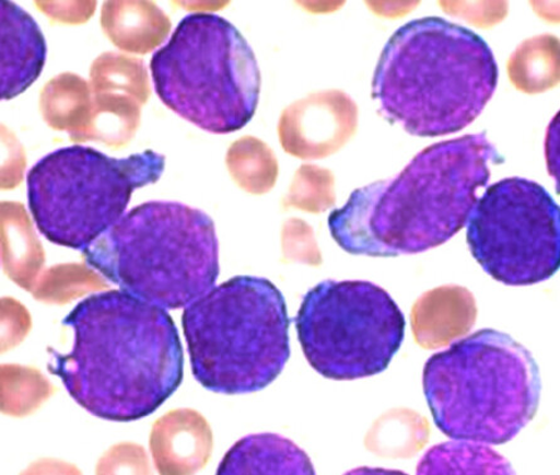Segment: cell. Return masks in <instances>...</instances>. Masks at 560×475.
<instances>
[{"label":"cell","mask_w":560,"mask_h":475,"mask_svg":"<svg viewBox=\"0 0 560 475\" xmlns=\"http://www.w3.org/2000/svg\"><path fill=\"white\" fill-rule=\"evenodd\" d=\"M70 354L52 349L48 371L93 417L129 422L154 414L180 387L184 352L163 308L124 291L92 294L63 320Z\"/></svg>","instance_id":"1"},{"label":"cell","mask_w":560,"mask_h":475,"mask_svg":"<svg viewBox=\"0 0 560 475\" xmlns=\"http://www.w3.org/2000/svg\"><path fill=\"white\" fill-rule=\"evenodd\" d=\"M504 159L487 132L434 143L393 179L354 190L328 218L339 247L369 257H398L440 247L459 233Z\"/></svg>","instance_id":"2"},{"label":"cell","mask_w":560,"mask_h":475,"mask_svg":"<svg viewBox=\"0 0 560 475\" xmlns=\"http://www.w3.org/2000/svg\"><path fill=\"white\" fill-rule=\"evenodd\" d=\"M494 54L479 34L439 16L398 28L382 50L372 97L387 120L420 138L459 132L498 86Z\"/></svg>","instance_id":"3"},{"label":"cell","mask_w":560,"mask_h":475,"mask_svg":"<svg viewBox=\"0 0 560 475\" xmlns=\"http://www.w3.org/2000/svg\"><path fill=\"white\" fill-rule=\"evenodd\" d=\"M422 385L441 432L487 445H502L520 435L536 417L541 392L532 352L491 328L432 355Z\"/></svg>","instance_id":"4"},{"label":"cell","mask_w":560,"mask_h":475,"mask_svg":"<svg viewBox=\"0 0 560 475\" xmlns=\"http://www.w3.org/2000/svg\"><path fill=\"white\" fill-rule=\"evenodd\" d=\"M82 256L121 291L165 310L185 309L220 274L213 219L177 201H148L127 211Z\"/></svg>","instance_id":"5"},{"label":"cell","mask_w":560,"mask_h":475,"mask_svg":"<svg viewBox=\"0 0 560 475\" xmlns=\"http://www.w3.org/2000/svg\"><path fill=\"white\" fill-rule=\"evenodd\" d=\"M192 375L217 394L260 392L291 358L282 292L266 278L237 276L214 286L183 313Z\"/></svg>","instance_id":"6"},{"label":"cell","mask_w":560,"mask_h":475,"mask_svg":"<svg viewBox=\"0 0 560 475\" xmlns=\"http://www.w3.org/2000/svg\"><path fill=\"white\" fill-rule=\"evenodd\" d=\"M150 71L163 104L203 131H240L257 112L261 79L256 55L223 16L186 15L152 56Z\"/></svg>","instance_id":"7"},{"label":"cell","mask_w":560,"mask_h":475,"mask_svg":"<svg viewBox=\"0 0 560 475\" xmlns=\"http://www.w3.org/2000/svg\"><path fill=\"white\" fill-rule=\"evenodd\" d=\"M164 170L165 157L152 150L117 159L88 147L58 149L30 170L31 215L47 241L83 252L124 217L133 192L159 182Z\"/></svg>","instance_id":"8"},{"label":"cell","mask_w":560,"mask_h":475,"mask_svg":"<svg viewBox=\"0 0 560 475\" xmlns=\"http://www.w3.org/2000/svg\"><path fill=\"white\" fill-rule=\"evenodd\" d=\"M295 328L312 369L329 380L351 381L388 368L401 349L406 320L384 288L328 279L304 296Z\"/></svg>","instance_id":"9"},{"label":"cell","mask_w":560,"mask_h":475,"mask_svg":"<svg viewBox=\"0 0 560 475\" xmlns=\"http://www.w3.org/2000/svg\"><path fill=\"white\" fill-rule=\"evenodd\" d=\"M472 257L495 281L533 286L560 265V210L545 186L508 177L483 192L466 223Z\"/></svg>","instance_id":"10"},{"label":"cell","mask_w":560,"mask_h":475,"mask_svg":"<svg viewBox=\"0 0 560 475\" xmlns=\"http://www.w3.org/2000/svg\"><path fill=\"white\" fill-rule=\"evenodd\" d=\"M359 108L345 92L312 93L288 107L279 123L283 149L302 160L326 159L353 138Z\"/></svg>","instance_id":"11"},{"label":"cell","mask_w":560,"mask_h":475,"mask_svg":"<svg viewBox=\"0 0 560 475\" xmlns=\"http://www.w3.org/2000/svg\"><path fill=\"white\" fill-rule=\"evenodd\" d=\"M2 99L27 91L44 71L47 44L33 16L13 2H2Z\"/></svg>","instance_id":"12"},{"label":"cell","mask_w":560,"mask_h":475,"mask_svg":"<svg viewBox=\"0 0 560 475\" xmlns=\"http://www.w3.org/2000/svg\"><path fill=\"white\" fill-rule=\"evenodd\" d=\"M150 447L161 474H191L208 463L213 435L199 413L174 410L155 422Z\"/></svg>","instance_id":"13"},{"label":"cell","mask_w":560,"mask_h":475,"mask_svg":"<svg viewBox=\"0 0 560 475\" xmlns=\"http://www.w3.org/2000/svg\"><path fill=\"white\" fill-rule=\"evenodd\" d=\"M477 317L474 297L464 287L447 286L428 292L416 302L412 324L416 341L425 349L444 346L468 333Z\"/></svg>","instance_id":"14"},{"label":"cell","mask_w":560,"mask_h":475,"mask_svg":"<svg viewBox=\"0 0 560 475\" xmlns=\"http://www.w3.org/2000/svg\"><path fill=\"white\" fill-rule=\"evenodd\" d=\"M310 456L290 439L278 435H252L237 441L218 474H314Z\"/></svg>","instance_id":"15"},{"label":"cell","mask_w":560,"mask_h":475,"mask_svg":"<svg viewBox=\"0 0 560 475\" xmlns=\"http://www.w3.org/2000/svg\"><path fill=\"white\" fill-rule=\"evenodd\" d=\"M509 80L529 95L555 89L559 82V39L542 34L523 42L508 61Z\"/></svg>","instance_id":"16"},{"label":"cell","mask_w":560,"mask_h":475,"mask_svg":"<svg viewBox=\"0 0 560 475\" xmlns=\"http://www.w3.org/2000/svg\"><path fill=\"white\" fill-rule=\"evenodd\" d=\"M419 474L514 473L503 456L487 444L454 440L431 449L418 466Z\"/></svg>","instance_id":"17"},{"label":"cell","mask_w":560,"mask_h":475,"mask_svg":"<svg viewBox=\"0 0 560 475\" xmlns=\"http://www.w3.org/2000/svg\"><path fill=\"white\" fill-rule=\"evenodd\" d=\"M334 185V174L329 170L304 165L296 172L292 193L288 197L290 206L322 213L335 206Z\"/></svg>","instance_id":"18"}]
</instances>
